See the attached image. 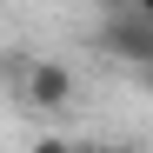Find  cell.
<instances>
[{"label":"cell","instance_id":"cell-5","mask_svg":"<svg viewBox=\"0 0 153 153\" xmlns=\"http://www.w3.org/2000/svg\"><path fill=\"white\" fill-rule=\"evenodd\" d=\"M133 7H140V13H153V0H133Z\"/></svg>","mask_w":153,"mask_h":153},{"label":"cell","instance_id":"cell-3","mask_svg":"<svg viewBox=\"0 0 153 153\" xmlns=\"http://www.w3.org/2000/svg\"><path fill=\"white\" fill-rule=\"evenodd\" d=\"M100 7H107V13H113V7H133V0H100Z\"/></svg>","mask_w":153,"mask_h":153},{"label":"cell","instance_id":"cell-2","mask_svg":"<svg viewBox=\"0 0 153 153\" xmlns=\"http://www.w3.org/2000/svg\"><path fill=\"white\" fill-rule=\"evenodd\" d=\"M20 100H27V107H40V113H67V107H73V73H67L60 60H40V67H27Z\"/></svg>","mask_w":153,"mask_h":153},{"label":"cell","instance_id":"cell-4","mask_svg":"<svg viewBox=\"0 0 153 153\" xmlns=\"http://www.w3.org/2000/svg\"><path fill=\"white\" fill-rule=\"evenodd\" d=\"M140 80H146V87H153V60H146V67H140Z\"/></svg>","mask_w":153,"mask_h":153},{"label":"cell","instance_id":"cell-1","mask_svg":"<svg viewBox=\"0 0 153 153\" xmlns=\"http://www.w3.org/2000/svg\"><path fill=\"white\" fill-rule=\"evenodd\" d=\"M100 53L140 73V67L153 60V13H140V7H113L107 27H100Z\"/></svg>","mask_w":153,"mask_h":153}]
</instances>
